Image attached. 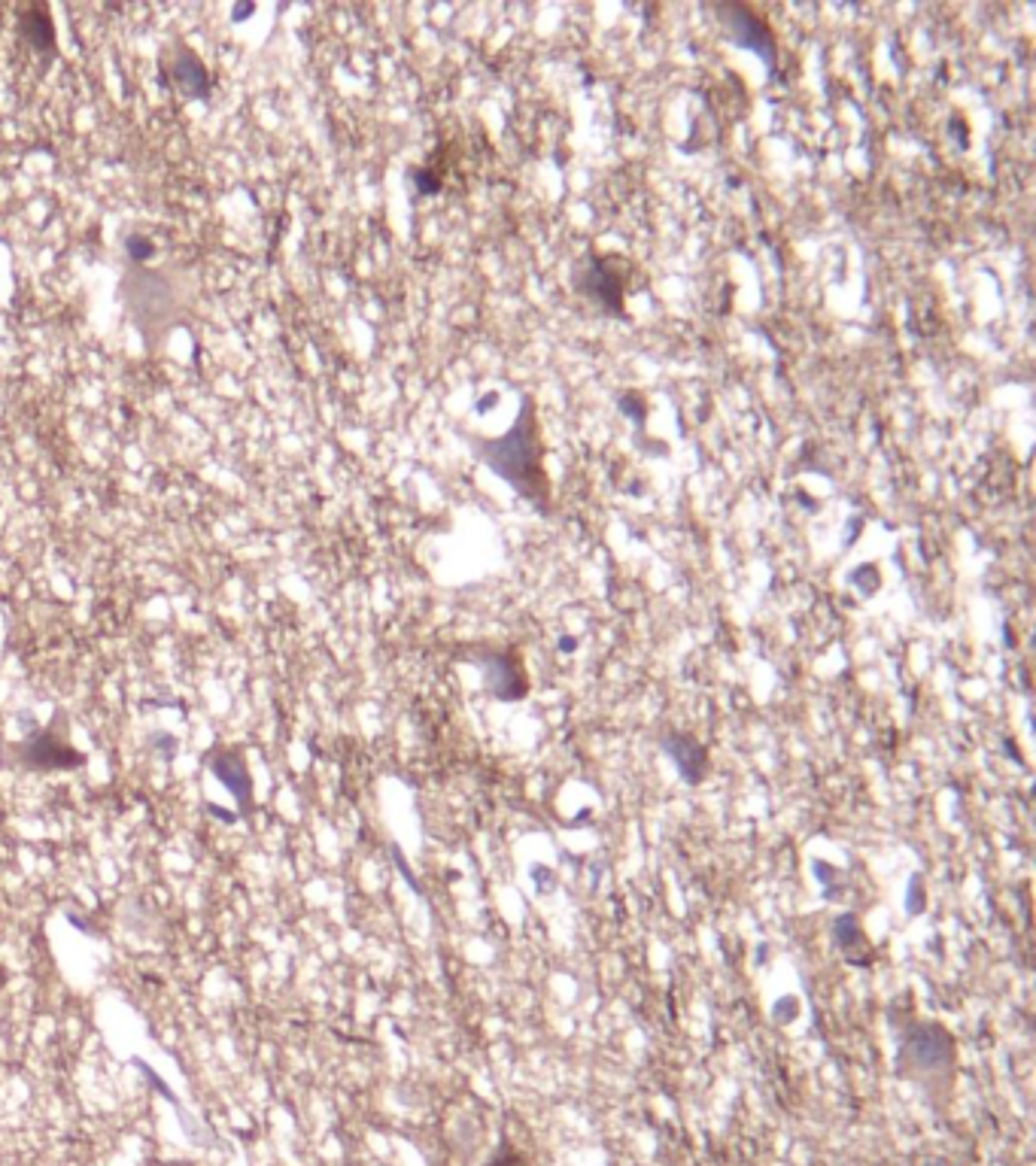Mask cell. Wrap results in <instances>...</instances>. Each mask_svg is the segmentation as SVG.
I'll use <instances>...</instances> for the list:
<instances>
[{"label": "cell", "mask_w": 1036, "mask_h": 1166, "mask_svg": "<svg viewBox=\"0 0 1036 1166\" xmlns=\"http://www.w3.org/2000/svg\"><path fill=\"white\" fill-rule=\"evenodd\" d=\"M173 82L189 101H207L210 98V74L195 52L176 49L173 52Z\"/></svg>", "instance_id": "7"}, {"label": "cell", "mask_w": 1036, "mask_h": 1166, "mask_svg": "<svg viewBox=\"0 0 1036 1166\" xmlns=\"http://www.w3.org/2000/svg\"><path fill=\"white\" fill-rule=\"evenodd\" d=\"M131 1063H134V1069H138V1073H140V1076H143V1078L149 1081V1088H156V1091H158V1093H161V1096H165V1100H168V1103L173 1106V1112H176V1109H183V1100H180V1096H176V1093H173V1091L168 1088V1081H165V1078H161V1076L156 1073V1069H153V1066H149V1063H146L143 1058H131Z\"/></svg>", "instance_id": "11"}, {"label": "cell", "mask_w": 1036, "mask_h": 1166, "mask_svg": "<svg viewBox=\"0 0 1036 1166\" xmlns=\"http://www.w3.org/2000/svg\"><path fill=\"white\" fill-rule=\"evenodd\" d=\"M489 1166H529V1163H526L520 1155H517L514 1148L504 1145V1148H499V1155H496L493 1160H489Z\"/></svg>", "instance_id": "14"}, {"label": "cell", "mask_w": 1036, "mask_h": 1166, "mask_svg": "<svg viewBox=\"0 0 1036 1166\" xmlns=\"http://www.w3.org/2000/svg\"><path fill=\"white\" fill-rule=\"evenodd\" d=\"M207 812H210L213 817H220L222 823H228V827H231V823H238V820H240V814H238V812H225V808H220L216 802H207Z\"/></svg>", "instance_id": "15"}, {"label": "cell", "mask_w": 1036, "mask_h": 1166, "mask_svg": "<svg viewBox=\"0 0 1036 1166\" xmlns=\"http://www.w3.org/2000/svg\"><path fill=\"white\" fill-rule=\"evenodd\" d=\"M125 253H128L131 262L143 265V262H149V258L156 255V243L149 240L146 235H128V240H125Z\"/></svg>", "instance_id": "13"}, {"label": "cell", "mask_w": 1036, "mask_h": 1166, "mask_svg": "<svg viewBox=\"0 0 1036 1166\" xmlns=\"http://www.w3.org/2000/svg\"><path fill=\"white\" fill-rule=\"evenodd\" d=\"M255 12V7L253 4H238L235 9H231V22H243V19H250Z\"/></svg>", "instance_id": "16"}, {"label": "cell", "mask_w": 1036, "mask_h": 1166, "mask_svg": "<svg viewBox=\"0 0 1036 1166\" xmlns=\"http://www.w3.org/2000/svg\"><path fill=\"white\" fill-rule=\"evenodd\" d=\"M954 1060V1042L948 1030L939 1024H918L906 1033L903 1048H899V1063L915 1069L918 1078H927L930 1073H943V1066H951Z\"/></svg>", "instance_id": "3"}, {"label": "cell", "mask_w": 1036, "mask_h": 1166, "mask_svg": "<svg viewBox=\"0 0 1036 1166\" xmlns=\"http://www.w3.org/2000/svg\"><path fill=\"white\" fill-rule=\"evenodd\" d=\"M484 663L489 668L486 683L493 687V693L504 702H517L523 693H526V678H523V668L520 660L511 653H496V656H484Z\"/></svg>", "instance_id": "6"}, {"label": "cell", "mask_w": 1036, "mask_h": 1166, "mask_svg": "<svg viewBox=\"0 0 1036 1166\" xmlns=\"http://www.w3.org/2000/svg\"><path fill=\"white\" fill-rule=\"evenodd\" d=\"M204 765L213 772V778L235 796L238 802V814L240 817H250L255 812V802H253V778L247 769V760H243V750L238 745H216L204 753Z\"/></svg>", "instance_id": "4"}, {"label": "cell", "mask_w": 1036, "mask_h": 1166, "mask_svg": "<svg viewBox=\"0 0 1036 1166\" xmlns=\"http://www.w3.org/2000/svg\"><path fill=\"white\" fill-rule=\"evenodd\" d=\"M833 932H836V939H839L842 951H845V960H851L854 966H863V960H861V954H857V948L866 954V936L861 929V921H857V914H851V911L842 914L836 921V927H833Z\"/></svg>", "instance_id": "9"}, {"label": "cell", "mask_w": 1036, "mask_h": 1166, "mask_svg": "<svg viewBox=\"0 0 1036 1166\" xmlns=\"http://www.w3.org/2000/svg\"><path fill=\"white\" fill-rule=\"evenodd\" d=\"M663 747L675 760L678 772H681V778L687 780V784H699V780L705 778L708 753H705L702 742H697V738L687 735V732H672V735L663 738Z\"/></svg>", "instance_id": "5"}, {"label": "cell", "mask_w": 1036, "mask_h": 1166, "mask_svg": "<svg viewBox=\"0 0 1036 1166\" xmlns=\"http://www.w3.org/2000/svg\"><path fill=\"white\" fill-rule=\"evenodd\" d=\"M22 31H25V37L31 40V46L37 52L52 55V49H56V31H52V19H49L46 7H34V9L25 12Z\"/></svg>", "instance_id": "8"}, {"label": "cell", "mask_w": 1036, "mask_h": 1166, "mask_svg": "<svg viewBox=\"0 0 1036 1166\" xmlns=\"http://www.w3.org/2000/svg\"><path fill=\"white\" fill-rule=\"evenodd\" d=\"M7 981H9V972H7V966H0V991L7 987Z\"/></svg>", "instance_id": "17"}, {"label": "cell", "mask_w": 1036, "mask_h": 1166, "mask_svg": "<svg viewBox=\"0 0 1036 1166\" xmlns=\"http://www.w3.org/2000/svg\"><path fill=\"white\" fill-rule=\"evenodd\" d=\"M149 753H153V757L161 760L165 765H171L176 760V753H180V738L158 730V732L149 735Z\"/></svg>", "instance_id": "12"}, {"label": "cell", "mask_w": 1036, "mask_h": 1166, "mask_svg": "<svg viewBox=\"0 0 1036 1166\" xmlns=\"http://www.w3.org/2000/svg\"><path fill=\"white\" fill-rule=\"evenodd\" d=\"M486 465L504 480H511L514 489L526 496L535 504H548V477L541 471V444L535 432V417L533 404L523 407L520 419L514 422V429L499 437V441H486L477 447Z\"/></svg>", "instance_id": "1"}, {"label": "cell", "mask_w": 1036, "mask_h": 1166, "mask_svg": "<svg viewBox=\"0 0 1036 1166\" xmlns=\"http://www.w3.org/2000/svg\"><path fill=\"white\" fill-rule=\"evenodd\" d=\"M590 265H593V271H584V273H593L596 286H590V289H584V292H590L596 298H605L611 307H617L620 304V280H608V258H590Z\"/></svg>", "instance_id": "10"}, {"label": "cell", "mask_w": 1036, "mask_h": 1166, "mask_svg": "<svg viewBox=\"0 0 1036 1166\" xmlns=\"http://www.w3.org/2000/svg\"><path fill=\"white\" fill-rule=\"evenodd\" d=\"M12 760H16L22 769L37 772V775H52V772H76V769H86L89 757L79 753L71 742L61 726H46V730H28L25 732L22 742L12 747Z\"/></svg>", "instance_id": "2"}]
</instances>
